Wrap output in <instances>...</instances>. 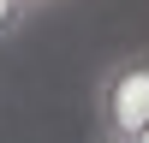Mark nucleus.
Masks as SVG:
<instances>
[{"label": "nucleus", "instance_id": "nucleus-2", "mask_svg": "<svg viewBox=\"0 0 149 143\" xmlns=\"http://www.w3.org/2000/svg\"><path fill=\"white\" fill-rule=\"evenodd\" d=\"M30 12H36L30 0H0V48H6L12 36L24 30V24H30Z\"/></svg>", "mask_w": 149, "mask_h": 143}, {"label": "nucleus", "instance_id": "nucleus-5", "mask_svg": "<svg viewBox=\"0 0 149 143\" xmlns=\"http://www.w3.org/2000/svg\"><path fill=\"white\" fill-rule=\"evenodd\" d=\"M30 6H54V0H30Z\"/></svg>", "mask_w": 149, "mask_h": 143}, {"label": "nucleus", "instance_id": "nucleus-3", "mask_svg": "<svg viewBox=\"0 0 149 143\" xmlns=\"http://www.w3.org/2000/svg\"><path fill=\"white\" fill-rule=\"evenodd\" d=\"M102 143H137V137H102Z\"/></svg>", "mask_w": 149, "mask_h": 143}, {"label": "nucleus", "instance_id": "nucleus-1", "mask_svg": "<svg viewBox=\"0 0 149 143\" xmlns=\"http://www.w3.org/2000/svg\"><path fill=\"white\" fill-rule=\"evenodd\" d=\"M90 113H95V137H137L149 125V54H125L95 78Z\"/></svg>", "mask_w": 149, "mask_h": 143}, {"label": "nucleus", "instance_id": "nucleus-4", "mask_svg": "<svg viewBox=\"0 0 149 143\" xmlns=\"http://www.w3.org/2000/svg\"><path fill=\"white\" fill-rule=\"evenodd\" d=\"M137 143H149V125H143V131H137Z\"/></svg>", "mask_w": 149, "mask_h": 143}]
</instances>
